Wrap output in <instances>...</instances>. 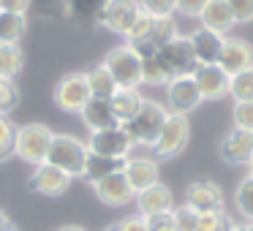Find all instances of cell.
<instances>
[{
  "mask_svg": "<svg viewBox=\"0 0 253 231\" xmlns=\"http://www.w3.org/2000/svg\"><path fill=\"white\" fill-rule=\"evenodd\" d=\"M166 117H169V109H166L164 104H158V101H153V98H144L139 115L133 117L131 122H126L123 128L128 131L133 147H150L153 150V144L158 142V136H161V128H164Z\"/></svg>",
  "mask_w": 253,
  "mask_h": 231,
  "instance_id": "obj_1",
  "label": "cell"
},
{
  "mask_svg": "<svg viewBox=\"0 0 253 231\" xmlns=\"http://www.w3.org/2000/svg\"><path fill=\"white\" fill-rule=\"evenodd\" d=\"M84 160H87V142L71 136V133H55L46 153V163L55 169L66 171L68 177H82L84 174Z\"/></svg>",
  "mask_w": 253,
  "mask_h": 231,
  "instance_id": "obj_2",
  "label": "cell"
},
{
  "mask_svg": "<svg viewBox=\"0 0 253 231\" xmlns=\"http://www.w3.org/2000/svg\"><path fill=\"white\" fill-rule=\"evenodd\" d=\"M52 128L44 122H28V125L17 128V136H14V155L19 160L30 166H41L46 163V153H49L52 144Z\"/></svg>",
  "mask_w": 253,
  "mask_h": 231,
  "instance_id": "obj_3",
  "label": "cell"
},
{
  "mask_svg": "<svg viewBox=\"0 0 253 231\" xmlns=\"http://www.w3.org/2000/svg\"><path fill=\"white\" fill-rule=\"evenodd\" d=\"M104 68L112 74L117 87L139 90V84H142V57H139V52L128 44L115 46V49L106 52Z\"/></svg>",
  "mask_w": 253,
  "mask_h": 231,
  "instance_id": "obj_4",
  "label": "cell"
},
{
  "mask_svg": "<svg viewBox=\"0 0 253 231\" xmlns=\"http://www.w3.org/2000/svg\"><path fill=\"white\" fill-rule=\"evenodd\" d=\"M139 14H142L139 0H104V6L95 17V25H101L109 33L126 36L131 30V25L139 19Z\"/></svg>",
  "mask_w": 253,
  "mask_h": 231,
  "instance_id": "obj_5",
  "label": "cell"
},
{
  "mask_svg": "<svg viewBox=\"0 0 253 231\" xmlns=\"http://www.w3.org/2000/svg\"><path fill=\"white\" fill-rule=\"evenodd\" d=\"M188 139H191V120L185 115H171L166 117L164 128H161V136L158 142L153 144V153L155 158H174L180 155L182 150L188 147Z\"/></svg>",
  "mask_w": 253,
  "mask_h": 231,
  "instance_id": "obj_6",
  "label": "cell"
},
{
  "mask_svg": "<svg viewBox=\"0 0 253 231\" xmlns=\"http://www.w3.org/2000/svg\"><path fill=\"white\" fill-rule=\"evenodd\" d=\"M52 98H55L57 109L66 112V115H82L84 104L93 98V95H90V87H87V77H84V74H66V77L55 84Z\"/></svg>",
  "mask_w": 253,
  "mask_h": 231,
  "instance_id": "obj_7",
  "label": "cell"
},
{
  "mask_svg": "<svg viewBox=\"0 0 253 231\" xmlns=\"http://www.w3.org/2000/svg\"><path fill=\"white\" fill-rule=\"evenodd\" d=\"M87 150L101 158H115V160H128L131 158L133 142L123 125L106 128V131H93L87 139Z\"/></svg>",
  "mask_w": 253,
  "mask_h": 231,
  "instance_id": "obj_8",
  "label": "cell"
},
{
  "mask_svg": "<svg viewBox=\"0 0 253 231\" xmlns=\"http://www.w3.org/2000/svg\"><path fill=\"white\" fill-rule=\"evenodd\" d=\"M158 57L161 63L166 66V71H169L171 79L177 77H193V71H196V55H193V46L191 41H188V36H177L174 41H169L166 46H161L158 49Z\"/></svg>",
  "mask_w": 253,
  "mask_h": 231,
  "instance_id": "obj_9",
  "label": "cell"
},
{
  "mask_svg": "<svg viewBox=\"0 0 253 231\" xmlns=\"http://www.w3.org/2000/svg\"><path fill=\"white\" fill-rule=\"evenodd\" d=\"M202 104V93H199L193 77H177L166 84V106L171 115H191L196 106Z\"/></svg>",
  "mask_w": 253,
  "mask_h": 231,
  "instance_id": "obj_10",
  "label": "cell"
},
{
  "mask_svg": "<svg viewBox=\"0 0 253 231\" xmlns=\"http://www.w3.org/2000/svg\"><path fill=\"white\" fill-rule=\"evenodd\" d=\"M193 82H196L199 93H202V101H220V98L229 95L231 77L218 66V63H210V66H196Z\"/></svg>",
  "mask_w": 253,
  "mask_h": 231,
  "instance_id": "obj_11",
  "label": "cell"
},
{
  "mask_svg": "<svg viewBox=\"0 0 253 231\" xmlns=\"http://www.w3.org/2000/svg\"><path fill=\"white\" fill-rule=\"evenodd\" d=\"M220 160L229 166H248L253 158V133L242 131V128H231L223 139H220Z\"/></svg>",
  "mask_w": 253,
  "mask_h": 231,
  "instance_id": "obj_12",
  "label": "cell"
},
{
  "mask_svg": "<svg viewBox=\"0 0 253 231\" xmlns=\"http://www.w3.org/2000/svg\"><path fill=\"white\" fill-rule=\"evenodd\" d=\"M30 191H36L39 196H63V193L68 191V185H71V177L66 174V171L55 169V166L49 163H41V166H33V174H30L28 180Z\"/></svg>",
  "mask_w": 253,
  "mask_h": 231,
  "instance_id": "obj_13",
  "label": "cell"
},
{
  "mask_svg": "<svg viewBox=\"0 0 253 231\" xmlns=\"http://www.w3.org/2000/svg\"><path fill=\"white\" fill-rule=\"evenodd\" d=\"M185 204L193 212H212L223 209V191L212 180H193L185 188Z\"/></svg>",
  "mask_w": 253,
  "mask_h": 231,
  "instance_id": "obj_14",
  "label": "cell"
},
{
  "mask_svg": "<svg viewBox=\"0 0 253 231\" xmlns=\"http://www.w3.org/2000/svg\"><path fill=\"white\" fill-rule=\"evenodd\" d=\"M93 191L98 196V201L106 204V207H126V204H131L136 198V193L131 191V185H128L123 171H115V174L93 182Z\"/></svg>",
  "mask_w": 253,
  "mask_h": 231,
  "instance_id": "obj_15",
  "label": "cell"
},
{
  "mask_svg": "<svg viewBox=\"0 0 253 231\" xmlns=\"http://www.w3.org/2000/svg\"><path fill=\"white\" fill-rule=\"evenodd\" d=\"M218 66L229 77L245 71V68H253V46L245 38H226L223 49H220V57H218Z\"/></svg>",
  "mask_w": 253,
  "mask_h": 231,
  "instance_id": "obj_16",
  "label": "cell"
},
{
  "mask_svg": "<svg viewBox=\"0 0 253 231\" xmlns=\"http://www.w3.org/2000/svg\"><path fill=\"white\" fill-rule=\"evenodd\" d=\"M136 209H139L142 218L171 212V209H174V196H171V191L164 182H155V185L144 188L142 193H136Z\"/></svg>",
  "mask_w": 253,
  "mask_h": 231,
  "instance_id": "obj_17",
  "label": "cell"
},
{
  "mask_svg": "<svg viewBox=\"0 0 253 231\" xmlns=\"http://www.w3.org/2000/svg\"><path fill=\"white\" fill-rule=\"evenodd\" d=\"M123 174H126L128 185L133 193H142L144 188L155 185L158 180V163L153 158H128L123 166Z\"/></svg>",
  "mask_w": 253,
  "mask_h": 231,
  "instance_id": "obj_18",
  "label": "cell"
},
{
  "mask_svg": "<svg viewBox=\"0 0 253 231\" xmlns=\"http://www.w3.org/2000/svg\"><path fill=\"white\" fill-rule=\"evenodd\" d=\"M188 41H191V46H193V55H196L199 66H210V63H218L226 36H218V33H212V30L199 28L188 36Z\"/></svg>",
  "mask_w": 253,
  "mask_h": 231,
  "instance_id": "obj_19",
  "label": "cell"
},
{
  "mask_svg": "<svg viewBox=\"0 0 253 231\" xmlns=\"http://www.w3.org/2000/svg\"><path fill=\"white\" fill-rule=\"evenodd\" d=\"M199 22H202L204 30H212V33H218V36H226L237 25V19H234V14H231V8H229L226 0H210L207 6H204V11L199 14Z\"/></svg>",
  "mask_w": 253,
  "mask_h": 231,
  "instance_id": "obj_20",
  "label": "cell"
},
{
  "mask_svg": "<svg viewBox=\"0 0 253 231\" xmlns=\"http://www.w3.org/2000/svg\"><path fill=\"white\" fill-rule=\"evenodd\" d=\"M79 117H82V122L87 125L90 133L120 125L117 117H115V112H112V104L106 98H90L87 104H84V109H82V115H79Z\"/></svg>",
  "mask_w": 253,
  "mask_h": 231,
  "instance_id": "obj_21",
  "label": "cell"
},
{
  "mask_svg": "<svg viewBox=\"0 0 253 231\" xmlns=\"http://www.w3.org/2000/svg\"><path fill=\"white\" fill-rule=\"evenodd\" d=\"M109 104H112V112H115L117 122L126 125V122H131L139 115V109L144 104V95L139 90H131V87H117V93L109 98Z\"/></svg>",
  "mask_w": 253,
  "mask_h": 231,
  "instance_id": "obj_22",
  "label": "cell"
},
{
  "mask_svg": "<svg viewBox=\"0 0 253 231\" xmlns=\"http://www.w3.org/2000/svg\"><path fill=\"white\" fill-rule=\"evenodd\" d=\"M123 166H126V160H115V158H101V155H93L87 150V160H84V180L93 185V182L104 180V177L115 174V171H123Z\"/></svg>",
  "mask_w": 253,
  "mask_h": 231,
  "instance_id": "obj_23",
  "label": "cell"
},
{
  "mask_svg": "<svg viewBox=\"0 0 253 231\" xmlns=\"http://www.w3.org/2000/svg\"><path fill=\"white\" fill-rule=\"evenodd\" d=\"M28 33V17L25 14L0 11V44H19Z\"/></svg>",
  "mask_w": 253,
  "mask_h": 231,
  "instance_id": "obj_24",
  "label": "cell"
},
{
  "mask_svg": "<svg viewBox=\"0 0 253 231\" xmlns=\"http://www.w3.org/2000/svg\"><path fill=\"white\" fill-rule=\"evenodd\" d=\"M25 68V52L19 44H0V79H17Z\"/></svg>",
  "mask_w": 253,
  "mask_h": 231,
  "instance_id": "obj_25",
  "label": "cell"
},
{
  "mask_svg": "<svg viewBox=\"0 0 253 231\" xmlns=\"http://www.w3.org/2000/svg\"><path fill=\"white\" fill-rule=\"evenodd\" d=\"M84 77H87V87H90V95H93V98H106L109 101L112 95L117 93V84H115V79H112V74L104 68V63L95 66V68H90Z\"/></svg>",
  "mask_w": 253,
  "mask_h": 231,
  "instance_id": "obj_26",
  "label": "cell"
},
{
  "mask_svg": "<svg viewBox=\"0 0 253 231\" xmlns=\"http://www.w3.org/2000/svg\"><path fill=\"white\" fill-rule=\"evenodd\" d=\"M171 77L169 71H166V66L161 63L158 52H150V55L142 57V84H153V87H158V84H169Z\"/></svg>",
  "mask_w": 253,
  "mask_h": 231,
  "instance_id": "obj_27",
  "label": "cell"
},
{
  "mask_svg": "<svg viewBox=\"0 0 253 231\" xmlns=\"http://www.w3.org/2000/svg\"><path fill=\"white\" fill-rule=\"evenodd\" d=\"M177 36H180V30H177V22L174 17H153V33H150V46L153 49H161V46H166L169 41H174Z\"/></svg>",
  "mask_w": 253,
  "mask_h": 231,
  "instance_id": "obj_28",
  "label": "cell"
},
{
  "mask_svg": "<svg viewBox=\"0 0 253 231\" xmlns=\"http://www.w3.org/2000/svg\"><path fill=\"white\" fill-rule=\"evenodd\" d=\"M101 6H104V0H66V6H63V14L77 22H87V19L98 17Z\"/></svg>",
  "mask_w": 253,
  "mask_h": 231,
  "instance_id": "obj_29",
  "label": "cell"
},
{
  "mask_svg": "<svg viewBox=\"0 0 253 231\" xmlns=\"http://www.w3.org/2000/svg\"><path fill=\"white\" fill-rule=\"evenodd\" d=\"M229 95L234 98V104L253 101V68H245V71H240V74H234V77H231Z\"/></svg>",
  "mask_w": 253,
  "mask_h": 231,
  "instance_id": "obj_30",
  "label": "cell"
},
{
  "mask_svg": "<svg viewBox=\"0 0 253 231\" xmlns=\"http://www.w3.org/2000/svg\"><path fill=\"white\" fill-rule=\"evenodd\" d=\"M150 33H153V17L142 11V14H139V19L131 25V30H128L123 38H126L128 46H133V49H136V46L150 44Z\"/></svg>",
  "mask_w": 253,
  "mask_h": 231,
  "instance_id": "obj_31",
  "label": "cell"
},
{
  "mask_svg": "<svg viewBox=\"0 0 253 231\" xmlns=\"http://www.w3.org/2000/svg\"><path fill=\"white\" fill-rule=\"evenodd\" d=\"M234 207L248 223H253V177H245V180L237 185L234 191Z\"/></svg>",
  "mask_w": 253,
  "mask_h": 231,
  "instance_id": "obj_32",
  "label": "cell"
},
{
  "mask_svg": "<svg viewBox=\"0 0 253 231\" xmlns=\"http://www.w3.org/2000/svg\"><path fill=\"white\" fill-rule=\"evenodd\" d=\"M196 231H231V220L223 209L196 212Z\"/></svg>",
  "mask_w": 253,
  "mask_h": 231,
  "instance_id": "obj_33",
  "label": "cell"
},
{
  "mask_svg": "<svg viewBox=\"0 0 253 231\" xmlns=\"http://www.w3.org/2000/svg\"><path fill=\"white\" fill-rule=\"evenodd\" d=\"M14 136H17L14 122L6 115H0V160H6L8 155H14Z\"/></svg>",
  "mask_w": 253,
  "mask_h": 231,
  "instance_id": "obj_34",
  "label": "cell"
},
{
  "mask_svg": "<svg viewBox=\"0 0 253 231\" xmlns=\"http://www.w3.org/2000/svg\"><path fill=\"white\" fill-rule=\"evenodd\" d=\"M19 104V90L11 79H0V115H8Z\"/></svg>",
  "mask_w": 253,
  "mask_h": 231,
  "instance_id": "obj_35",
  "label": "cell"
},
{
  "mask_svg": "<svg viewBox=\"0 0 253 231\" xmlns=\"http://www.w3.org/2000/svg\"><path fill=\"white\" fill-rule=\"evenodd\" d=\"M171 223L177 231H196V212H193L188 204L171 209Z\"/></svg>",
  "mask_w": 253,
  "mask_h": 231,
  "instance_id": "obj_36",
  "label": "cell"
},
{
  "mask_svg": "<svg viewBox=\"0 0 253 231\" xmlns=\"http://www.w3.org/2000/svg\"><path fill=\"white\" fill-rule=\"evenodd\" d=\"M142 3V11L150 17H171L177 11V0H139Z\"/></svg>",
  "mask_w": 253,
  "mask_h": 231,
  "instance_id": "obj_37",
  "label": "cell"
},
{
  "mask_svg": "<svg viewBox=\"0 0 253 231\" xmlns=\"http://www.w3.org/2000/svg\"><path fill=\"white\" fill-rule=\"evenodd\" d=\"M231 120H234V128H242V131L253 133V101L234 104V109H231Z\"/></svg>",
  "mask_w": 253,
  "mask_h": 231,
  "instance_id": "obj_38",
  "label": "cell"
},
{
  "mask_svg": "<svg viewBox=\"0 0 253 231\" xmlns=\"http://www.w3.org/2000/svg\"><path fill=\"white\" fill-rule=\"evenodd\" d=\"M237 22H253V0H226Z\"/></svg>",
  "mask_w": 253,
  "mask_h": 231,
  "instance_id": "obj_39",
  "label": "cell"
},
{
  "mask_svg": "<svg viewBox=\"0 0 253 231\" xmlns=\"http://www.w3.org/2000/svg\"><path fill=\"white\" fill-rule=\"evenodd\" d=\"M210 0H177V11L182 14V17H193L199 19V14L204 11V6H207Z\"/></svg>",
  "mask_w": 253,
  "mask_h": 231,
  "instance_id": "obj_40",
  "label": "cell"
},
{
  "mask_svg": "<svg viewBox=\"0 0 253 231\" xmlns=\"http://www.w3.org/2000/svg\"><path fill=\"white\" fill-rule=\"evenodd\" d=\"M144 223H147L150 231H177L174 223H171V212H164V215H150V218H144Z\"/></svg>",
  "mask_w": 253,
  "mask_h": 231,
  "instance_id": "obj_41",
  "label": "cell"
},
{
  "mask_svg": "<svg viewBox=\"0 0 253 231\" xmlns=\"http://www.w3.org/2000/svg\"><path fill=\"white\" fill-rule=\"evenodd\" d=\"M117 231H150V229H147L142 215H128V218H123L117 223Z\"/></svg>",
  "mask_w": 253,
  "mask_h": 231,
  "instance_id": "obj_42",
  "label": "cell"
},
{
  "mask_svg": "<svg viewBox=\"0 0 253 231\" xmlns=\"http://www.w3.org/2000/svg\"><path fill=\"white\" fill-rule=\"evenodd\" d=\"M33 0H0V11H11V14H28Z\"/></svg>",
  "mask_w": 253,
  "mask_h": 231,
  "instance_id": "obj_43",
  "label": "cell"
},
{
  "mask_svg": "<svg viewBox=\"0 0 253 231\" xmlns=\"http://www.w3.org/2000/svg\"><path fill=\"white\" fill-rule=\"evenodd\" d=\"M33 3H39V6L46 8V11H57V8L63 11V6H66V0H33Z\"/></svg>",
  "mask_w": 253,
  "mask_h": 231,
  "instance_id": "obj_44",
  "label": "cell"
},
{
  "mask_svg": "<svg viewBox=\"0 0 253 231\" xmlns=\"http://www.w3.org/2000/svg\"><path fill=\"white\" fill-rule=\"evenodd\" d=\"M6 229H11V218L0 209V231H6Z\"/></svg>",
  "mask_w": 253,
  "mask_h": 231,
  "instance_id": "obj_45",
  "label": "cell"
},
{
  "mask_svg": "<svg viewBox=\"0 0 253 231\" xmlns=\"http://www.w3.org/2000/svg\"><path fill=\"white\" fill-rule=\"evenodd\" d=\"M57 231H87L84 226H77V223H68V226H60Z\"/></svg>",
  "mask_w": 253,
  "mask_h": 231,
  "instance_id": "obj_46",
  "label": "cell"
},
{
  "mask_svg": "<svg viewBox=\"0 0 253 231\" xmlns=\"http://www.w3.org/2000/svg\"><path fill=\"white\" fill-rule=\"evenodd\" d=\"M231 231H253V223H245V226H234V223H231Z\"/></svg>",
  "mask_w": 253,
  "mask_h": 231,
  "instance_id": "obj_47",
  "label": "cell"
},
{
  "mask_svg": "<svg viewBox=\"0 0 253 231\" xmlns=\"http://www.w3.org/2000/svg\"><path fill=\"white\" fill-rule=\"evenodd\" d=\"M248 169H251V174H248V177H253V158H251V163H248Z\"/></svg>",
  "mask_w": 253,
  "mask_h": 231,
  "instance_id": "obj_48",
  "label": "cell"
},
{
  "mask_svg": "<svg viewBox=\"0 0 253 231\" xmlns=\"http://www.w3.org/2000/svg\"><path fill=\"white\" fill-rule=\"evenodd\" d=\"M106 231H117V223H115V226H109V229H106Z\"/></svg>",
  "mask_w": 253,
  "mask_h": 231,
  "instance_id": "obj_49",
  "label": "cell"
},
{
  "mask_svg": "<svg viewBox=\"0 0 253 231\" xmlns=\"http://www.w3.org/2000/svg\"><path fill=\"white\" fill-rule=\"evenodd\" d=\"M6 231H17V229H14V226H11V229H6Z\"/></svg>",
  "mask_w": 253,
  "mask_h": 231,
  "instance_id": "obj_50",
  "label": "cell"
}]
</instances>
